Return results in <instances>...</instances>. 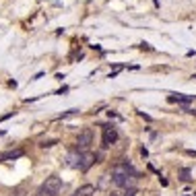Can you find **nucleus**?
<instances>
[{
	"mask_svg": "<svg viewBox=\"0 0 196 196\" xmlns=\"http://www.w3.org/2000/svg\"><path fill=\"white\" fill-rule=\"evenodd\" d=\"M108 196H120V194H118V192H112V194H108Z\"/></svg>",
	"mask_w": 196,
	"mask_h": 196,
	"instance_id": "1a4fd4ad",
	"label": "nucleus"
},
{
	"mask_svg": "<svg viewBox=\"0 0 196 196\" xmlns=\"http://www.w3.org/2000/svg\"><path fill=\"white\" fill-rule=\"evenodd\" d=\"M169 101H173V103H190V101H194V95H169Z\"/></svg>",
	"mask_w": 196,
	"mask_h": 196,
	"instance_id": "423d86ee",
	"label": "nucleus"
},
{
	"mask_svg": "<svg viewBox=\"0 0 196 196\" xmlns=\"http://www.w3.org/2000/svg\"><path fill=\"white\" fill-rule=\"evenodd\" d=\"M194 78H196V74H194Z\"/></svg>",
	"mask_w": 196,
	"mask_h": 196,
	"instance_id": "9d476101",
	"label": "nucleus"
},
{
	"mask_svg": "<svg viewBox=\"0 0 196 196\" xmlns=\"http://www.w3.org/2000/svg\"><path fill=\"white\" fill-rule=\"evenodd\" d=\"M91 142H93V132H91L89 128H85L77 138V149L78 151H87V149L91 147Z\"/></svg>",
	"mask_w": 196,
	"mask_h": 196,
	"instance_id": "f03ea898",
	"label": "nucleus"
},
{
	"mask_svg": "<svg viewBox=\"0 0 196 196\" xmlns=\"http://www.w3.org/2000/svg\"><path fill=\"white\" fill-rule=\"evenodd\" d=\"M93 161H95V155H93V153H87V151H83V157H81V161H78L77 169H81V172H87L89 167L93 165Z\"/></svg>",
	"mask_w": 196,
	"mask_h": 196,
	"instance_id": "20e7f679",
	"label": "nucleus"
},
{
	"mask_svg": "<svg viewBox=\"0 0 196 196\" xmlns=\"http://www.w3.org/2000/svg\"><path fill=\"white\" fill-rule=\"evenodd\" d=\"M118 140V130L114 126H103V147H112Z\"/></svg>",
	"mask_w": 196,
	"mask_h": 196,
	"instance_id": "7ed1b4c3",
	"label": "nucleus"
},
{
	"mask_svg": "<svg viewBox=\"0 0 196 196\" xmlns=\"http://www.w3.org/2000/svg\"><path fill=\"white\" fill-rule=\"evenodd\" d=\"M60 188H62V180H60L58 176H50L48 180L39 186L37 196H56L60 192Z\"/></svg>",
	"mask_w": 196,
	"mask_h": 196,
	"instance_id": "f257e3e1",
	"label": "nucleus"
},
{
	"mask_svg": "<svg viewBox=\"0 0 196 196\" xmlns=\"http://www.w3.org/2000/svg\"><path fill=\"white\" fill-rule=\"evenodd\" d=\"M134 194H136V188H134V186H132V188H128V190L124 192V196H134Z\"/></svg>",
	"mask_w": 196,
	"mask_h": 196,
	"instance_id": "6e6552de",
	"label": "nucleus"
},
{
	"mask_svg": "<svg viewBox=\"0 0 196 196\" xmlns=\"http://www.w3.org/2000/svg\"><path fill=\"white\" fill-rule=\"evenodd\" d=\"M93 194H95V186L93 184H83V186L77 188L70 196H93Z\"/></svg>",
	"mask_w": 196,
	"mask_h": 196,
	"instance_id": "39448f33",
	"label": "nucleus"
},
{
	"mask_svg": "<svg viewBox=\"0 0 196 196\" xmlns=\"http://www.w3.org/2000/svg\"><path fill=\"white\" fill-rule=\"evenodd\" d=\"M23 155V151H8V153H2L0 159H17V157Z\"/></svg>",
	"mask_w": 196,
	"mask_h": 196,
	"instance_id": "0eeeda50",
	"label": "nucleus"
}]
</instances>
